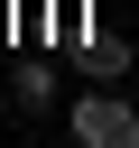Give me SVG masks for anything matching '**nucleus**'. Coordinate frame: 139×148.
<instances>
[{"label":"nucleus","mask_w":139,"mask_h":148,"mask_svg":"<svg viewBox=\"0 0 139 148\" xmlns=\"http://www.w3.org/2000/svg\"><path fill=\"white\" fill-rule=\"evenodd\" d=\"M74 148H139V92H83L65 111Z\"/></svg>","instance_id":"obj_1"},{"label":"nucleus","mask_w":139,"mask_h":148,"mask_svg":"<svg viewBox=\"0 0 139 148\" xmlns=\"http://www.w3.org/2000/svg\"><path fill=\"white\" fill-rule=\"evenodd\" d=\"M83 65H93V74H120V65H130V46H111V37H93V46H83Z\"/></svg>","instance_id":"obj_2"}]
</instances>
